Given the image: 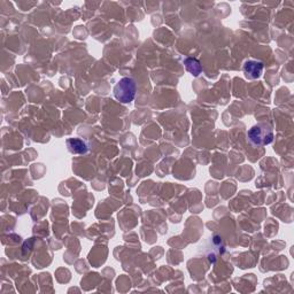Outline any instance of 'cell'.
<instances>
[{
    "label": "cell",
    "instance_id": "cell-1",
    "mask_svg": "<svg viewBox=\"0 0 294 294\" xmlns=\"http://www.w3.org/2000/svg\"><path fill=\"white\" fill-rule=\"evenodd\" d=\"M247 137L255 146H265V145L271 144L273 140L272 127L267 123H259L249 129Z\"/></svg>",
    "mask_w": 294,
    "mask_h": 294
},
{
    "label": "cell",
    "instance_id": "cell-2",
    "mask_svg": "<svg viewBox=\"0 0 294 294\" xmlns=\"http://www.w3.org/2000/svg\"><path fill=\"white\" fill-rule=\"evenodd\" d=\"M136 83L130 77H124L120 79L114 86V96L122 104H129L135 99L136 95Z\"/></svg>",
    "mask_w": 294,
    "mask_h": 294
},
{
    "label": "cell",
    "instance_id": "cell-3",
    "mask_svg": "<svg viewBox=\"0 0 294 294\" xmlns=\"http://www.w3.org/2000/svg\"><path fill=\"white\" fill-rule=\"evenodd\" d=\"M263 63L261 61H255V60H249L244 64V74L249 79L259 78L262 75L263 71Z\"/></svg>",
    "mask_w": 294,
    "mask_h": 294
},
{
    "label": "cell",
    "instance_id": "cell-4",
    "mask_svg": "<svg viewBox=\"0 0 294 294\" xmlns=\"http://www.w3.org/2000/svg\"><path fill=\"white\" fill-rule=\"evenodd\" d=\"M67 147L72 154H84L87 152V145L79 138L67 139Z\"/></svg>",
    "mask_w": 294,
    "mask_h": 294
},
{
    "label": "cell",
    "instance_id": "cell-5",
    "mask_svg": "<svg viewBox=\"0 0 294 294\" xmlns=\"http://www.w3.org/2000/svg\"><path fill=\"white\" fill-rule=\"evenodd\" d=\"M184 64H185V68H186V70L188 72H191L193 76H199L201 74V71H203L201 64L197 59H193V58L185 59Z\"/></svg>",
    "mask_w": 294,
    "mask_h": 294
}]
</instances>
